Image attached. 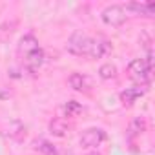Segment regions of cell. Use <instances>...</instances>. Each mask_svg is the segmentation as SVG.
Returning <instances> with one entry per match:
<instances>
[{"mask_svg":"<svg viewBox=\"0 0 155 155\" xmlns=\"http://www.w3.org/2000/svg\"><path fill=\"white\" fill-rule=\"evenodd\" d=\"M91 44H93V38H90V37H88L86 33H82V31H75V33L68 38L66 49H68V53H71V55L82 57V55H90Z\"/></svg>","mask_w":155,"mask_h":155,"instance_id":"cell-1","label":"cell"},{"mask_svg":"<svg viewBox=\"0 0 155 155\" xmlns=\"http://www.w3.org/2000/svg\"><path fill=\"white\" fill-rule=\"evenodd\" d=\"M128 73L133 81L140 82V86H146L151 81V64L146 58H135V60L130 62Z\"/></svg>","mask_w":155,"mask_h":155,"instance_id":"cell-2","label":"cell"},{"mask_svg":"<svg viewBox=\"0 0 155 155\" xmlns=\"http://www.w3.org/2000/svg\"><path fill=\"white\" fill-rule=\"evenodd\" d=\"M126 11L122 6L119 4H111V6H106L101 13V18L106 26H111V28H119L126 22Z\"/></svg>","mask_w":155,"mask_h":155,"instance_id":"cell-3","label":"cell"},{"mask_svg":"<svg viewBox=\"0 0 155 155\" xmlns=\"http://www.w3.org/2000/svg\"><path fill=\"white\" fill-rule=\"evenodd\" d=\"M106 140V131L102 128H88L81 135V146L82 148H97Z\"/></svg>","mask_w":155,"mask_h":155,"instance_id":"cell-4","label":"cell"},{"mask_svg":"<svg viewBox=\"0 0 155 155\" xmlns=\"http://www.w3.org/2000/svg\"><path fill=\"white\" fill-rule=\"evenodd\" d=\"M126 15H133V17H146L151 18L155 15V2H130L126 6H122Z\"/></svg>","mask_w":155,"mask_h":155,"instance_id":"cell-5","label":"cell"},{"mask_svg":"<svg viewBox=\"0 0 155 155\" xmlns=\"http://www.w3.org/2000/svg\"><path fill=\"white\" fill-rule=\"evenodd\" d=\"M146 86H135V88H126L124 91H120V102L124 104V106H131L133 102H137V99L139 97H142L144 93H146Z\"/></svg>","mask_w":155,"mask_h":155,"instance_id":"cell-6","label":"cell"},{"mask_svg":"<svg viewBox=\"0 0 155 155\" xmlns=\"http://www.w3.org/2000/svg\"><path fill=\"white\" fill-rule=\"evenodd\" d=\"M110 53H111V42L110 40H106V38L93 40L91 49H90V57L91 58H102V57H106Z\"/></svg>","mask_w":155,"mask_h":155,"instance_id":"cell-7","label":"cell"},{"mask_svg":"<svg viewBox=\"0 0 155 155\" xmlns=\"http://www.w3.org/2000/svg\"><path fill=\"white\" fill-rule=\"evenodd\" d=\"M40 46H38V40H37V37L35 35H24L20 40H18V46H17V51H18V55H29L31 51H35V49H38Z\"/></svg>","mask_w":155,"mask_h":155,"instance_id":"cell-8","label":"cell"},{"mask_svg":"<svg viewBox=\"0 0 155 155\" xmlns=\"http://www.w3.org/2000/svg\"><path fill=\"white\" fill-rule=\"evenodd\" d=\"M24 62H26L28 71H31V73L38 71V68L44 64V51H42L40 48H38V49H35V51H31L29 55H26V57H24Z\"/></svg>","mask_w":155,"mask_h":155,"instance_id":"cell-9","label":"cell"},{"mask_svg":"<svg viewBox=\"0 0 155 155\" xmlns=\"http://www.w3.org/2000/svg\"><path fill=\"white\" fill-rule=\"evenodd\" d=\"M68 82H69V86H71L75 91H88V88H90L88 77L82 75V73H71L69 79H68Z\"/></svg>","mask_w":155,"mask_h":155,"instance_id":"cell-10","label":"cell"},{"mask_svg":"<svg viewBox=\"0 0 155 155\" xmlns=\"http://www.w3.org/2000/svg\"><path fill=\"white\" fill-rule=\"evenodd\" d=\"M17 26H18L17 20H4L0 24V44H6L13 37V33L17 31Z\"/></svg>","mask_w":155,"mask_h":155,"instance_id":"cell-11","label":"cell"},{"mask_svg":"<svg viewBox=\"0 0 155 155\" xmlns=\"http://www.w3.org/2000/svg\"><path fill=\"white\" fill-rule=\"evenodd\" d=\"M68 130H69L68 122L64 119H60V117H57V119H53L49 122V133H53L55 137H66Z\"/></svg>","mask_w":155,"mask_h":155,"instance_id":"cell-12","label":"cell"},{"mask_svg":"<svg viewBox=\"0 0 155 155\" xmlns=\"http://www.w3.org/2000/svg\"><path fill=\"white\" fill-rule=\"evenodd\" d=\"M144 130H146V119H144V117H135V119L130 122V126H128V137H130V139H135V137H139Z\"/></svg>","mask_w":155,"mask_h":155,"instance_id":"cell-13","label":"cell"},{"mask_svg":"<svg viewBox=\"0 0 155 155\" xmlns=\"http://www.w3.org/2000/svg\"><path fill=\"white\" fill-rule=\"evenodd\" d=\"M35 150L37 151H40V153H44V155H58V150H57V146L55 144H51L49 140H46V139H38V140H35Z\"/></svg>","mask_w":155,"mask_h":155,"instance_id":"cell-14","label":"cell"},{"mask_svg":"<svg viewBox=\"0 0 155 155\" xmlns=\"http://www.w3.org/2000/svg\"><path fill=\"white\" fill-rule=\"evenodd\" d=\"M99 77H101L102 81H111V79H115V77H117V66L111 64V62L102 64V66L99 68Z\"/></svg>","mask_w":155,"mask_h":155,"instance_id":"cell-15","label":"cell"},{"mask_svg":"<svg viewBox=\"0 0 155 155\" xmlns=\"http://www.w3.org/2000/svg\"><path fill=\"white\" fill-rule=\"evenodd\" d=\"M81 111H82V106L77 102V101H69V102L64 104V113H66V117H77Z\"/></svg>","mask_w":155,"mask_h":155,"instance_id":"cell-16","label":"cell"},{"mask_svg":"<svg viewBox=\"0 0 155 155\" xmlns=\"http://www.w3.org/2000/svg\"><path fill=\"white\" fill-rule=\"evenodd\" d=\"M90 155H101V153H97V151H93V153H90Z\"/></svg>","mask_w":155,"mask_h":155,"instance_id":"cell-17","label":"cell"}]
</instances>
